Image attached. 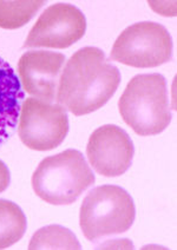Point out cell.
Segmentation results:
<instances>
[{
	"instance_id": "cell-1",
	"label": "cell",
	"mask_w": 177,
	"mask_h": 250,
	"mask_svg": "<svg viewBox=\"0 0 177 250\" xmlns=\"http://www.w3.org/2000/svg\"><path fill=\"white\" fill-rule=\"evenodd\" d=\"M119 83L121 73L102 50L83 47L63 69L56 101L75 116H84L104 106Z\"/></svg>"
},
{
	"instance_id": "cell-2",
	"label": "cell",
	"mask_w": 177,
	"mask_h": 250,
	"mask_svg": "<svg viewBox=\"0 0 177 250\" xmlns=\"http://www.w3.org/2000/svg\"><path fill=\"white\" fill-rule=\"evenodd\" d=\"M93 184L95 175L84 156L73 149L44 158L32 175L34 194L53 206L75 203Z\"/></svg>"
},
{
	"instance_id": "cell-3",
	"label": "cell",
	"mask_w": 177,
	"mask_h": 250,
	"mask_svg": "<svg viewBox=\"0 0 177 250\" xmlns=\"http://www.w3.org/2000/svg\"><path fill=\"white\" fill-rule=\"evenodd\" d=\"M123 121L139 136H155L171 122L167 84L159 73L137 75L118 102Z\"/></svg>"
},
{
	"instance_id": "cell-4",
	"label": "cell",
	"mask_w": 177,
	"mask_h": 250,
	"mask_svg": "<svg viewBox=\"0 0 177 250\" xmlns=\"http://www.w3.org/2000/svg\"><path fill=\"white\" fill-rule=\"evenodd\" d=\"M135 204L129 192L117 186L95 188L83 201L79 224L83 235L96 242L128 231L135 221Z\"/></svg>"
},
{
	"instance_id": "cell-5",
	"label": "cell",
	"mask_w": 177,
	"mask_h": 250,
	"mask_svg": "<svg viewBox=\"0 0 177 250\" xmlns=\"http://www.w3.org/2000/svg\"><path fill=\"white\" fill-rule=\"evenodd\" d=\"M171 53L173 42L167 28L157 22L141 21L119 35L110 59L137 69H148L168 62Z\"/></svg>"
},
{
	"instance_id": "cell-6",
	"label": "cell",
	"mask_w": 177,
	"mask_h": 250,
	"mask_svg": "<svg viewBox=\"0 0 177 250\" xmlns=\"http://www.w3.org/2000/svg\"><path fill=\"white\" fill-rule=\"evenodd\" d=\"M18 135L28 149L48 151L63 143L68 132L66 110L37 98L22 102L19 115Z\"/></svg>"
},
{
	"instance_id": "cell-7",
	"label": "cell",
	"mask_w": 177,
	"mask_h": 250,
	"mask_svg": "<svg viewBox=\"0 0 177 250\" xmlns=\"http://www.w3.org/2000/svg\"><path fill=\"white\" fill-rule=\"evenodd\" d=\"M87 31V19L71 4L51 5L31 28L24 47L66 49L77 42Z\"/></svg>"
},
{
	"instance_id": "cell-8",
	"label": "cell",
	"mask_w": 177,
	"mask_h": 250,
	"mask_svg": "<svg viewBox=\"0 0 177 250\" xmlns=\"http://www.w3.org/2000/svg\"><path fill=\"white\" fill-rule=\"evenodd\" d=\"M87 153L88 163L96 172L105 177H117L130 167L133 144L124 130L108 124L91 133Z\"/></svg>"
},
{
	"instance_id": "cell-9",
	"label": "cell",
	"mask_w": 177,
	"mask_h": 250,
	"mask_svg": "<svg viewBox=\"0 0 177 250\" xmlns=\"http://www.w3.org/2000/svg\"><path fill=\"white\" fill-rule=\"evenodd\" d=\"M65 56L53 51H27L18 62L21 84L28 95L46 103L56 101Z\"/></svg>"
},
{
	"instance_id": "cell-10",
	"label": "cell",
	"mask_w": 177,
	"mask_h": 250,
	"mask_svg": "<svg viewBox=\"0 0 177 250\" xmlns=\"http://www.w3.org/2000/svg\"><path fill=\"white\" fill-rule=\"evenodd\" d=\"M24 97L19 77L0 57V144L5 143L16 130Z\"/></svg>"
},
{
	"instance_id": "cell-11",
	"label": "cell",
	"mask_w": 177,
	"mask_h": 250,
	"mask_svg": "<svg viewBox=\"0 0 177 250\" xmlns=\"http://www.w3.org/2000/svg\"><path fill=\"white\" fill-rule=\"evenodd\" d=\"M26 217L19 206L0 200V249L19 242L26 231Z\"/></svg>"
},
{
	"instance_id": "cell-12",
	"label": "cell",
	"mask_w": 177,
	"mask_h": 250,
	"mask_svg": "<svg viewBox=\"0 0 177 250\" xmlns=\"http://www.w3.org/2000/svg\"><path fill=\"white\" fill-rule=\"evenodd\" d=\"M28 249H81L78 242L71 230L61 226H47L34 232L28 244Z\"/></svg>"
},
{
	"instance_id": "cell-13",
	"label": "cell",
	"mask_w": 177,
	"mask_h": 250,
	"mask_svg": "<svg viewBox=\"0 0 177 250\" xmlns=\"http://www.w3.org/2000/svg\"><path fill=\"white\" fill-rule=\"evenodd\" d=\"M45 1H0V27L16 30L26 25Z\"/></svg>"
},
{
	"instance_id": "cell-14",
	"label": "cell",
	"mask_w": 177,
	"mask_h": 250,
	"mask_svg": "<svg viewBox=\"0 0 177 250\" xmlns=\"http://www.w3.org/2000/svg\"><path fill=\"white\" fill-rule=\"evenodd\" d=\"M150 7L154 8L157 13L164 14V16H175L176 14V8H170V6L176 5L175 2H167V1H149Z\"/></svg>"
},
{
	"instance_id": "cell-15",
	"label": "cell",
	"mask_w": 177,
	"mask_h": 250,
	"mask_svg": "<svg viewBox=\"0 0 177 250\" xmlns=\"http://www.w3.org/2000/svg\"><path fill=\"white\" fill-rule=\"evenodd\" d=\"M11 182V175L8 171L6 164L4 162L0 161V192L5 191L7 187L10 186Z\"/></svg>"
}]
</instances>
